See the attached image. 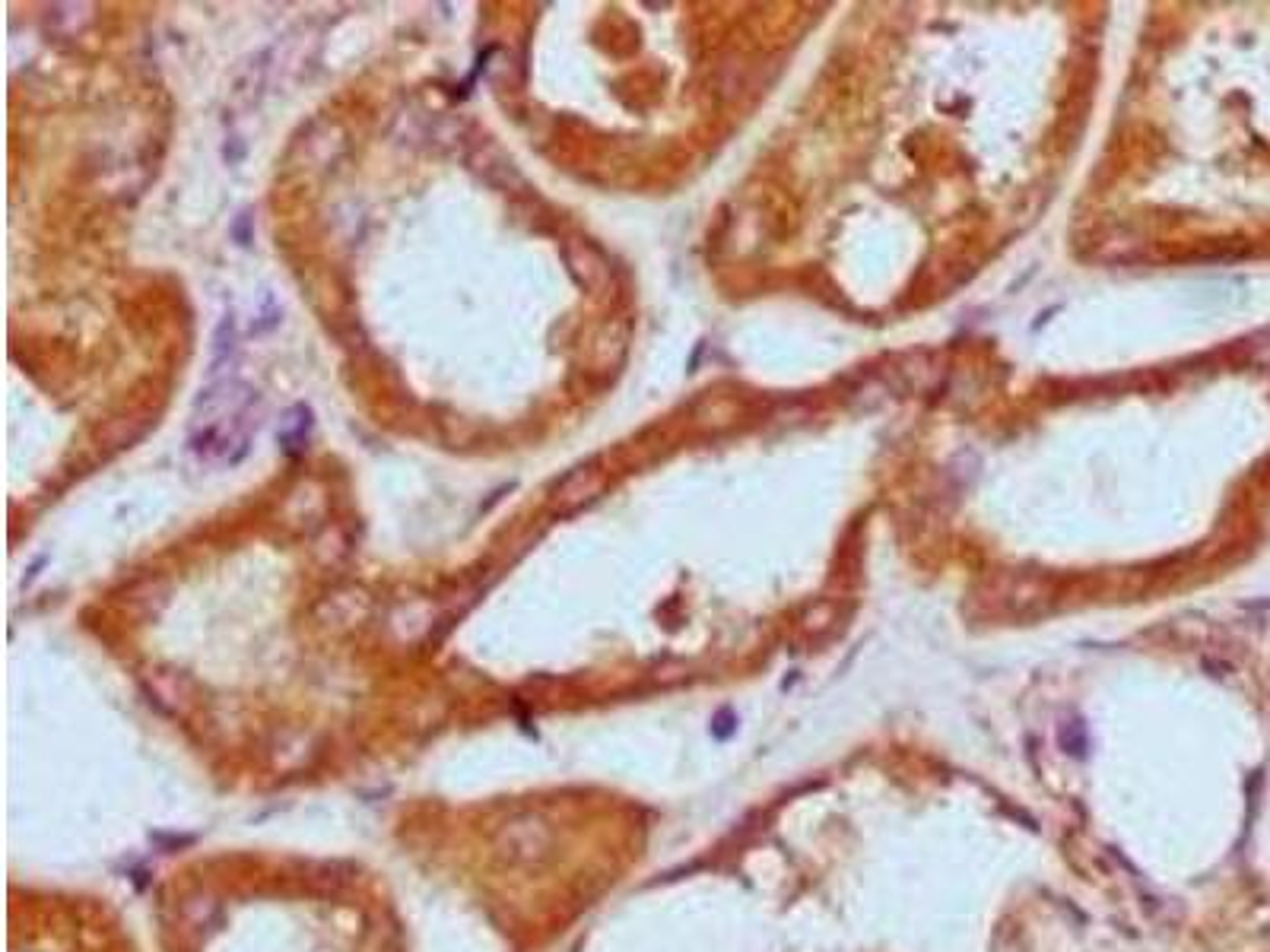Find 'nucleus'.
<instances>
[{
	"label": "nucleus",
	"mask_w": 1270,
	"mask_h": 952,
	"mask_svg": "<svg viewBox=\"0 0 1270 952\" xmlns=\"http://www.w3.org/2000/svg\"><path fill=\"white\" fill-rule=\"evenodd\" d=\"M236 387H220L207 391V397L197 400L204 407V416H194L191 426V448L207 458V461H229L236 464L249 451L252 439V391L233 394Z\"/></svg>",
	"instance_id": "nucleus-1"
},
{
	"label": "nucleus",
	"mask_w": 1270,
	"mask_h": 952,
	"mask_svg": "<svg viewBox=\"0 0 1270 952\" xmlns=\"http://www.w3.org/2000/svg\"><path fill=\"white\" fill-rule=\"evenodd\" d=\"M308 429H312V413H308V407H292V413L286 416V426H283V432H280V445L289 451V455H299L302 451V445H305V439H308Z\"/></svg>",
	"instance_id": "nucleus-2"
}]
</instances>
